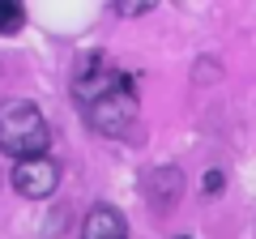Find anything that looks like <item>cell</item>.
<instances>
[{"instance_id": "cell-1", "label": "cell", "mask_w": 256, "mask_h": 239, "mask_svg": "<svg viewBox=\"0 0 256 239\" xmlns=\"http://www.w3.org/2000/svg\"><path fill=\"white\" fill-rule=\"evenodd\" d=\"M82 107L94 128L111 137H128V128L137 124V94L124 73L94 68L90 77H82Z\"/></svg>"}, {"instance_id": "cell-5", "label": "cell", "mask_w": 256, "mask_h": 239, "mask_svg": "<svg viewBox=\"0 0 256 239\" xmlns=\"http://www.w3.org/2000/svg\"><path fill=\"white\" fill-rule=\"evenodd\" d=\"M26 22V4L22 0H0V34H18Z\"/></svg>"}, {"instance_id": "cell-2", "label": "cell", "mask_w": 256, "mask_h": 239, "mask_svg": "<svg viewBox=\"0 0 256 239\" xmlns=\"http://www.w3.org/2000/svg\"><path fill=\"white\" fill-rule=\"evenodd\" d=\"M0 150L13 158H26V154H43L47 150V124H43V111L34 102H4L0 107Z\"/></svg>"}, {"instance_id": "cell-4", "label": "cell", "mask_w": 256, "mask_h": 239, "mask_svg": "<svg viewBox=\"0 0 256 239\" xmlns=\"http://www.w3.org/2000/svg\"><path fill=\"white\" fill-rule=\"evenodd\" d=\"M86 239H124V218L111 205H98L86 218Z\"/></svg>"}, {"instance_id": "cell-6", "label": "cell", "mask_w": 256, "mask_h": 239, "mask_svg": "<svg viewBox=\"0 0 256 239\" xmlns=\"http://www.w3.org/2000/svg\"><path fill=\"white\" fill-rule=\"evenodd\" d=\"M158 0H116V13L120 18H141V13H150Z\"/></svg>"}, {"instance_id": "cell-3", "label": "cell", "mask_w": 256, "mask_h": 239, "mask_svg": "<svg viewBox=\"0 0 256 239\" xmlns=\"http://www.w3.org/2000/svg\"><path fill=\"white\" fill-rule=\"evenodd\" d=\"M56 184H60V166H56L52 158H43V154L18 158V166H13V188H18L22 196L47 201V196L56 192Z\"/></svg>"}]
</instances>
